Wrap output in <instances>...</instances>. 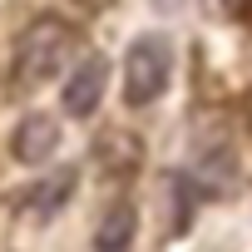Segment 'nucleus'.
I'll list each match as a JSON object with an SVG mask.
<instances>
[{"label": "nucleus", "mask_w": 252, "mask_h": 252, "mask_svg": "<svg viewBox=\"0 0 252 252\" xmlns=\"http://www.w3.org/2000/svg\"><path fill=\"white\" fill-rule=\"evenodd\" d=\"M79 55V30L64 15H35L20 35H15V55H10V79L20 89H40L50 79L64 74V64H74Z\"/></svg>", "instance_id": "obj_1"}, {"label": "nucleus", "mask_w": 252, "mask_h": 252, "mask_svg": "<svg viewBox=\"0 0 252 252\" xmlns=\"http://www.w3.org/2000/svg\"><path fill=\"white\" fill-rule=\"evenodd\" d=\"M168 74H173V50L168 40L158 35H139L124 55V104L129 109H149L163 89H168Z\"/></svg>", "instance_id": "obj_2"}, {"label": "nucleus", "mask_w": 252, "mask_h": 252, "mask_svg": "<svg viewBox=\"0 0 252 252\" xmlns=\"http://www.w3.org/2000/svg\"><path fill=\"white\" fill-rule=\"evenodd\" d=\"M104 89H109V60L104 55H84L69 69V79H64V114L69 119H89L99 109Z\"/></svg>", "instance_id": "obj_3"}, {"label": "nucleus", "mask_w": 252, "mask_h": 252, "mask_svg": "<svg viewBox=\"0 0 252 252\" xmlns=\"http://www.w3.org/2000/svg\"><path fill=\"white\" fill-rule=\"evenodd\" d=\"M55 149H60V119H50V114H25V119L15 124V134H10V154H15L20 163L40 168Z\"/></svg>", "instance_id": "obj_4"}, {"label": "nucleus", "mask_w": 252, "mask_h": 252, "mask_svg": "<svg viewBox=\"0 0 252 252\" xmlns=\"http://www.w3.org/2000/svg\"><path fill=\"white\" fill-rule=\"evenodd\" d=\"M74 168H60L55 178H45V183H35V193L20 203V213L30 218V222H45V218H55L64 203H69V193H74Z\"/></svg>", "instance_id": "obj_5"}, {"label": "nucleus", "mask_w": 252, "mask_h": 252, "mask_svg": "<svg viewBox=\"0 0 252 252\" xmlns=\"http://www.w3.org/2000/svg\"><path fill=\"white\" fill-rule=\"evenodd\" d=\"M134 232H139L134 203H114V208L104 213V222L94 227V252H129V247H134Z\"/></svg>", "instance_id": "obj_6"}, {"label": "nucleus", "mask_w": 252, "mask_h": 252, "mask_svg": "<svg viewBox=\"0 0 252 252\" xmlns=\"http://www.w3.org/2000/svg\"><path fill=\"white\" fill-rule=\"evenodd\" d=\"M193 173H198V188L222 193V188L232 183V149H227V144H203L198 158H193Z\"/></svg>", "instance_id": "obj_7"}, {"label": "nucleus", "mask_w": 252, "mask_h": 252, "mask_svg": "<svg viewBox=\"0 0 252 252\" xmlns=\"http://www.w3.org/2000/svg\"><path fill=\"white\" fill-rule=\"evenodd\" d=\"M99 158L109 163V173H119V168H139V139L134 134H109L104 144H99Z\"/></svg>", "instance_id": "obj_8"}, {"label": "nucleus", "mask_w": 252, "mask_h": 252, "mask_svg": "<svg viewBox=\"0 0 252 252\" xmlns=\"http://www.w3.org/2000/svg\"><path fill=\"white\" fill-rule=\"evenodd\" d=\"M168 193H173V232H188V222H193V188H188V178H168Z\"/></svg>", "instance_id": "obj_9"}, {"label": "nucleus", "mask_w": 252, "mask_h": 252, "mask_svg": "<svg viewBox=\"0 0 252 252\" xmlns=\"http://www.w3.org/2000/svg\"><path fill=\"white\" fill-rule=\"evenodd\" d=\"M79 5H84V15H104V10L119 5V0H79Z\"/></svg>", "instance_id": "obj_10"}, {"label": "nucleus", "mask_w": 252, "mask_h": 252, "mask_svg": "<svg viewBox=\"0 0 252 252\" xmlns=\"http://www.w3.org/2000/svg\"><path fill=\"white\" fill-rule=\"evenodd\" d=\"M222 5H227L232 15H252V0H222Z\"/></svg>", "instance_id": "obj_11"}]
</instances>
